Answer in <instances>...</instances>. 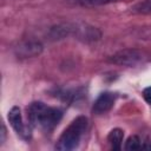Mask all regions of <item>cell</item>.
<instances>
[{
	"instance_id": "4",
	"label": "cell",
	"mask_w": 151,
	"mask_h": 151,
	"mask_svg": "<svg viewBox=\"0 0 151 151\" xmlns=\"http://www.w3.org/2000/svg\"><path fill=\"white\" fill-rule=\"evenodd\" d=\"M7 118H8L9 124L12 125L13 130L17 132V134L20 138H22L25 140H28L31 138V130H29L28 125H26L24 123V119H22V116H21V111H20V109L18 106H13L8 111Z\"/></svg>"
},
{
	"instance_id": "8",
	"label": "cell",
	"mask_w": 151,
	"mask_h": 151,
	"mask_svg": "<svg viewBox=\"0 0 151 151\" xmlns=\"http://www.w3.org/2000/svg\"><path fill=\"white\" fill-rule=\"evenodd\" d=\"M73 31H74L73 24H60V25L51 27V29L48 32V37L52 40H59V39L66 38L68 35H72Z\"/></svg>"
},
{
	"instance_id": "10",
	"label": "cell",
	"mask_w": 151,
	"mask_h": 151,
	"mask_svg": "<svg viewBox=\"0 0 151 151\" xmlns=\"http://www.w3.org/2000/svg\"><path fill=\"white\" fill-rule=\"evenodd\" d=\"M73 4L80 5V6H86V7H93V6H100V5H106L111 4L118 0H70Z\"/></svg>"
},
{
	"instance_id": "2",
	"label": "cell",
	"mask_w": 151,
	"mask_h": 151,
	"mask_svg": "<svg viewBox=\"0 0 151 151\" xmlns=\"http://www.w3.org/2000/svg\"><path fill=\"white\" fill-rule=\"evenodd\" d=\"M86 129H87V118L84 116L77 117L74 120H72V123L64 130V132L59 137L54 146L55 150L70 151L78 147Z\"/></svg>"
},
{
	"instance_id": "6",
	"label": "cell",
	"mask_w": 151,
	"mask_h": 151,
	"mask_svg": "<svg viewBox=\"0 0 151 151\" xmlns=\"http://www.w3.org/2000/svg\"><path fill=\"white\" fill-rule=\"evenodd\" d=\"M42 52V45L37 40H28L21 42L17 47V54L21 58H32L37 57Z\"/></svg>"
},
{
	"instance_id": "1",
	"label": "cell",
	"mask_w": 151,
	"mask_h": 151,
	"mask_svg": "<svg viewBox=\"0 0 151 151\" xmlns=\"http://www.w3.org/2000/svg\"><path fill=\"white\" fill-rule=\"evenodd\" d=\"M63 111L42 101H33L27 107V119L31 126L44 132H51L61 120Z\"/></svg>"
},
{
	"instance_id": "9",
	"label": "cell",
	"mask_w": 151,
	"mask_h": 151,
	"mask_svg": "<svg viewBox=\"0 0 151 151\" xmlns=\"http://www.w3.org/2000/svg\"><path fill=\"white\" fill-rule=\"evenodd\" d=\"M123 138H124V131L122 129L116 127V129L111 130L110 133L107 134V142H109L111 149H113V150H120L122 149Z\"/></svg>"
},
{
	"instance_id": "7",
	"label": "cell",
	"mask_w": 151,
	"mask_h": 151,
	"mask_svg": "<svg viewBox=\"0 0 151 151\" xmlns=\"http://www.w3.org/2000/svg\"><path fill=\"white\" fill-rule=\"evenodd\" d=\"M73 35L83 41H96L100 39L101 33L98 28L88 25H74Z\"/></svg>"
},
{
	"instance_id": "13",
	"label": "cell",
	"mask_w": 151,
	"mask_h": 151,
	"mask_svg": "<svg viewBox=\"0 0 151 151\" xmlns=\"http://www.w3.org/2000/svg\"><path fill=\"white\" fill-rule=\"evenodd\" d=\"M143 98L145 99L146 103L151 104V86H149V87L143 90Z\"/></svg>"
},
{
	"instance_id": "12",
	"label": "cell",
	"mask_w": 151,
	"mask_h": 151,
	"mask_svg": "<svg viewBox=\"0 0 151 151\" xmlns=\"http://www.w3.org/2000/svg\"><path fill=\"white\" fill-rule=\"evenodd\" d=\"M131 9L136 13H150L151 12V0H143L138 4H136Z\"/></svg>"
},
{
	"instance_id": "3",
	"label": "cell",
	"mask_w": 151,
	"mask_h": 151,
	"mask_svg": "<svg viewBox=\"0 0 151 151\" xmlns=\"http://www.w3.org/2000/svg\"><path fill=\"white\" fill-rule=\"evenodd\" d=\"M146 59V54L136 48H125L116 52L113 55L109 58V63L119 65V66H127V67H133L139 65Z\"/></svg>"
},
{
	"instance_id": "14",
	"label": "cell",
	"mask_w": 151,
	"mask_h": 151,
	"mask_svg": "<svg viewBox=\"0 0 151 151\" xmlns=\"http://www.w3.org/2000/svg\"><path fill=\"white\" fill-rule=\"evenodd\" d=\"M0 134H1V138H0V144L2 145V144L5 143V138H6V127H5V125H4V124L1 125V132H0Z\"/></svg>"
},
{
	"instance_id": "5",
	"label": "cell",
	"mask_w": 151,
	"mask_h": 151,
	"mask_svg": "<svg viewBox=\"0 0 151 151\" xmlns=\"http://www.w3.org/2000/svg\"><path fill=\"white\" fill-rule=\"evenodd\" d=\"M116 99H117V94L113 92L100 93L92 106V112L94 114H104V113L109 112L112 109Z\"/></svg>"
},
{
	"instance_id": "15",
	"label": "cell",
	"mask_w": 151,
	"mask_h": 151,
	"mask_svg": "<svg viewBox=\"0 0 151 151\" xmlns=\"http://www.w3.org/2000/svg\"><path fill=\"white\" fill-rule=\"evenodd\" d=\"M140 149H149V150H151V143H149V142H145L144 144H142Z\"/></svg>"
},
{
	"instance_id": "11",
	"label": "cell",
	"mask_w": 151,
	"mask_h": 151,
	"mask_svg": "<svg viewBox=\"0 0 151 151\" xmlns=\"http://www.w3.org/2000/svg\"><path fill=\"white\" fill-rule=\"evenodd\" d=\"M140 146H142V142H140L139 137L133 134V136H130V137L126 139L124 149L127 150V151H132V150H138V149H140Z\"/></svg>"
}]
</instances>
